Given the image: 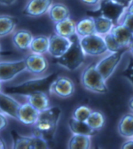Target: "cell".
Here are the masks:
<instances>
[{
    "label": "cell",
    "instance_id": "6da1fadb",
    "mask_svg": "<svg viewBox=\"0 0 133 149\" xmlns=\"http://www.w3.org/2000/svg\"><path fill=\"white\" fill-rule=\"evenodd\" d=\"M60 117L61 109L59 107H50L41 112L37 122L33 126V134L41 135L47 141L52 140L57 132Z\"/></svg>",
    "mask_w": 133,
    "mask_h": 149
},
{
    "label": "cell",
    "instance_id": "7a4b0ae2",
    "mask_svg": "<svg viewBox=\"0 0 133 149\" xmlns=\"http://www.w3.org/2000/svg\"><path fill=\"white\" fill-rule=\"evenodd\" d=\"M71 40V47L60 58L57 59V63L67 70L75 71L84 64L86 55L82 50L78 37L75 35Z\"/></svg>",
    "mask_w": 133,
    "mask_h": 149
},
{
    "label": "cell",
    "instance_id": "3957f363",
    "mask_svg": "<svg viewBox=\"0 0 133 149\" xmlns=\"http://www.w3.org/2000/svg\"><path fill=\"white\" fill-rule=\"evenodd\" d=\"M81 84L85 90L96 94H106L108 86L96 64H90L83 70L81 75Z\"/></svg>",
    "mask_w": 133,
    "mask_h": 149
},
{
    "label": "cell",
    "instance_id": "277c9868",
    "mask_svg": "<svg viewBox=\"0 0 133 149\" xmlns=\"http://www.w3.org/2000/svg\"><path fill=\"white\" fill-rule=\"evenodd\" d=\"M80 44L85 54L89 56H100L108 52L104 37L98 34L79 38Z\"/></svg>",
    "mask_w": 133,
    "mask_h": 149
},
{
    "label": "cell",
    "instance_id": "5b68a950",
    "mask_svg": "<svg viewBox=\"0 0 133 149\" xmlns=\"http://www.w3.org/2000/svg\"><path fill=\"white\" fill-rule=\"evenodd\" d=\"M123 55V52L120 51L109 52L108 55L103 57L96 63L97 70L106 81L111 78L117 67L118 66Z\"/></svg>",
    "mask_w": 133,
    "mask_h": 149
},
{
    "label": "cell",
    "instance_id": "8992f818",
    "mask_svg": "<svg viewBox=\"0 0 133 149\" xmlns=\"http://www.w3.org/2000/svg\"><path fill=\"white\" fill-rule=\"evenodd\" d=\"M75 92V84L71 79L66 76H59L49 86V93L61 98H68Z\"/></svg>",
    "mask_w": 133,
    "mask_h": 149
},
{
    "label": "cell",
    "instance_id": "52a82bcc",
    "mask_svg": "<svg viewBox=\"0 0 133 149\" xmlns=\"http://www.w3.org/2000/svg\"><path fill=\"white\" fill-rule=\"evenodd\" d=\"M26 70L24 59L13 61H0V81L9 82Z\"/></svg>",
    "mask_w": 133,
    "mask_h": 149
},
{
    "label": "cell",
    "instance_id": "ba28073f",
    "mask_svg": "<svg viewBox=\"0 0 133 149\" xmlns=\"http://www.w3.org/2000/svg\"><path fill=\"white\" fill-rule=\"evenodd\" d=\"M99 8L102 15L111 19L117 24L125 12L127 6L125 4L111 0H101Z\"/></svg>",
    "mask_w": 133,
    "mask_h": 149
},
{
    "label": "cell",
    "instance_id": "9c48e42d",
    "mask_svg": "<svg viewBox=\"0 0 133 149\" xmlns=\"http://www.w3.org/2000/svg\"><path fill=\"white\" fill-rule=\"evenodd\" d=\"M72 44V40L59 34H51L49 36V46L48 53L55 59H59L66 52Z\"/></svg>",
    "mask_w": 133,
    "mask_h": 149
},
{
    "label": "cell",
    "instance_id": "30bf717a",
    "mask_svg": "<svg viewBox=\"0 0 133 149\" xmlns=\"http://www.w3.org/2000/svg\"><path fill=\"white\" fill-rule=\"evenodd\" d=\"M26 70L34 75H42L49 68V62L41 54L31 53L24 58Z\"/></svg>",
    "mask_w": 133,
    "mask_h": 149
},
{
    "label": "cell",
    "instance_id": "8fae6325",
    "mask_svg": "<svg viewBox=\"0 0 133 149\" xmlns=\"http://www.w3.org/2000/svg\"><path fill=\"white\" fill-rule=\"evenodd\" d=\"M53 0H28L22 13L29 17H39L49 12Z\"/></svg>",
    "mask_w": 133,
    "mask_h": 149
},
{
    "label": "cell",
    "instance_id": "7c38bea8",
    "mask_svg": "<svg viewBox=\"0 0 133 149\" xmlns=\"http://www.w3.org/2000/svg\"><path fill=\"white\" fill-rule=\"evenodd\" d=\"M40 112L30 103L26 102L20 105L18 110V120L25 126L33 127L39 117Z\"/></svg>",
    "mask_w": 133,
    "mask_h": 149
},
{
    "label": "cell",
    "instance_id": "4fadbf2b",
    "mask_svg": "<svg viewBox=\"0 0 133 149\" xmlns=\"http://www.w3.org/2000/svg\"><path fill=\"white\" fill-rule=\"evenodd\" d=\"M21 103L17 101L10 95L0 92V110L7 116L18 120V110Z\"/></svg>",
    "mask_w": 133,
    "mask_h": 149
},
{
    "label": "cell",
    "instance_id": "5bb4252c",
    "mask_svg": "<svg viewBox=\"0 0 133 149\" xmlns=\"http://www.w3.org/2000/svg\"><path fill=\"white\" fill-rule=\"evenodd\" d=\"M110 33L122 49L128 48L133 39L132 32L121 24L114 25Z\"/></svg>",
    "mask_w": 133,
    "mask_h": 149
},
{
    "label": "cell",
    "instance_id": "9a60e30c",
    "mask_svg": "<svg viewBox=\"0 0 133 149\" xmlns=\"http://www.w3.org/2000/svg\"><path fill=\"white\" fill-rule=\"evenodd\" d=\"M34 36L31 31L25 29L15 31L12 36V42L18 50H29Z\"/></svg>",
    "mask_w": 133,
    "mask_h": 149
},
{
    "label": "cell",
    "instance_id": "2e32d148",
    "mask_svg": "<svg viewBox=\"0 0 133 149\" xmlns=\"http://www.w3.org/2000/svg\"><path fill=\"white\" fill-rule=\"evenodd\" d=\"M27 102L38 111L43 112L50 108V102L46 94L41 91H35L26 95Z\"/></svg>",
    "mask_w": 133,
    "mask_h": 149
},
{
    "label": "cell",
    "instance_id": "e0dca14e",
    "mask_svg": "<svg viewBox=\"0 0 133 149\" xmlns=\"http://www.w3.org/2000/svg\"><path fill=\"white\" fill-rule=\"evenodd\" d=\"M54 33L60 36L71 39L76 34V23L72 19L67 18L54 24Z\"/></svg>",
    "mask_w": 133,
    "mask_h": 149
},
{
    "label": "cell",
    "instance_id": "ac0fdd59",
    "mask_svg": "<svg viewBox=\"0 0 133 149\" xmlns=\"http://www.w3.org/2000/svg\"><path fill=\"white\" fill-rule=\"evenodd\" d=\"M96 34L94 17H86L76 23V34L78 38Z\"/></svg>",
    "mask_w": 133,
    "mask_h": 149
},
{
    "label": "cell",
    "instance_id": "d6986e66",
    "mask_svg": "<svg viewBox=\"0 0 133 149\" xmlns=\"http://www.w3.org/2000/svg\"><path fill=\"white\" fill-rule=\"evenodd\" d=\"M68 127L72 134L86 135L89 137H93L97 132L96 130L89 127L86 122L79 121L72 117L68 121Z\"/></svg>",
    "mask_w": 133,
    "mask_h": 149
},
{
    "label": "cell",
    "instance_id": "ffe728a7",
    "mask_svg": "<svg viewBox=\"0 0 133 149\" xmlns=\"http://www.w3.org/2000/svg\"><path fill=\"white\" fill-rule=\"evenodd\" d=\"M48 14L49 19L54 24L70 18L71 17L69 9L63 3H53L49 9Z\"/></svg>",
    "mask_w": 133,
    "mask_h": 149
},
{
    "label": "cell",
    "instance_id": "44dd1931",
    "mask_svg": "<svg viewBox=\"0 0 133 149\" xmlns=\"http://www.w3.org/2000/svg\"><path fill=\"white\" fill-rule=\"evenodd\" d=\"M118 132L126 139L133 137V114L127 113L121 116L118 125Z\"/></svg>",
    "mask_w": 133,
    "mask_h": 149
},
{
    "label": "cell",
    "instance_id": "7402d4cb",
    "mask_svg": "<svg viewBox=\"0 0 133 149\" xmlns=\"http://www.w3.org/2000/svg\"><path fill=\"white\" fill-rule=\"evenodd\" d=\"M18 25V18L10 15H0V38L15 31Z\"/></svg>",
    "mask_w": 133,
    "mask_h": 149
},
{
    "label": "cell",
    "instance_id": "603a6c76",
    "mask_svg": "<svg viewBox=\"0 0 133 149\" xmlns=\"http://www.w3.org/2000/svg\"><path fill=\"white\" fill-rule=\"evenodd\" d=\"M49 37L46 35H38L34 37L30 46V51L32 53L44 55L49 51Z\"/></svg>",
    "mask_w": 133,
    "mask_h": 149
},
{
    "label": "cell",
    "instance_id": "cb8c5ba5",
    "mask_svg": "<svg viewBox=\"0 0 133 149\" xmlns=\"http://www.w3.org/2000/svg\"><path fill=\"white\" fill-rule=\"evenodd\" d=\"M92 137L86 135L72 134L67 143L68 149H89L92 147Z\"/></svg>",
    "mask_w": 133,
    "mask_h": 149
},
{
    "label": "cell",
    "instance_id": "d4e9b609",
    "mask_svg": "<svg viewBox=\"0 0 133 149\" xmlns=\"http://www.w3.org/2000/svg\"><path fill=\"white\" fill-rule=\"evenodd\" d=\"M94 20H95L96 34L102 36H105L106 34H109L113 26L115 25L114 22L111 19L102 14L98 17H94Z\"/></svg>",
    "mask_w": 133,
    "mask_h": 149
},
{
    "label": "cell",
    "instance_id": "484cf974",
    "mask_svg": "<svg viewBox=\"0 0 133 149\" xmlns=\"http://www.w3.org/2000/svg\"><path fill=\"white\" fill-rule=\"evenodd\" d=\"M86 123L91 128L96 131H99L104 127L105 123H106V117L104 113L100 111L92 110L89 118L87 119Z\"/></svg>",
    "mask_w": 133,
    "mask_h": 149
},
{
    "label": "cell",
    "instance_id": "4316f807",
    "mask_svg": "<svg viewBox=\"0 0 133 149\" xmlns=\"http://www.w3.org/2000/svg\"><path fill=\"white\" fill-rule=\"evenodd\" d=\"M92 109L87 105H79L72 113L71 117L79 121H84L86 122L87 119L89 118L90 113H92Z\"/></svg>",
    "mask_w": 133,
    "mask_h": 149
},
{
    "label": "cell",
    "instance_id": "83f0119b",
    "mask_svg": "<svg viewBox=\"0 0 133 149\" xmlns=\"http://www.w3.org/2000/svg\"><path fill=\"white\" fill-rule=\"evenodd\" d=\"M32 136L17 135L13 139V148L14 149H32Z\"/></svg>",
    "mask_w": 133,
    "mask_h": 149
},
{
    "label": "cell",
    "instance_id": "f1b7e54d",
    "mask_svg": "<svg viewBox=\"0 0 133 149\" xmlns=\"http://www.w3.org/2000/svg\"><path fill=\"white\" fill-rule=\"evenodd\" d=\"M32 149H49L50 148L49 141L41 135H32Z\"/></svg>",
    "mask_w": 133,
    "mask_h": 149
},
{
    "label": "cell",
    "instance_id": "f546056e",
    "mask_svg": "<svg viewBox=\"0 0 133 149\" xmlns=\"http://www.w3.org/2000/svg\"><path fill=\"white\" fill-rule=\"evenodd\" d=\"M104 37V40L106 42V48L108 50V52H114L121 51L122 48H121L119 44L117 42L114 38L112 36V34L111 33L106 34Z\"/></svg>",
    "mask_w": 133,
    "mask_h": 149
},
{
    "label": "cell",
    "instance_id": "4dcf8cb0",
    "mask_svg": "<svg viewBox=\"0 0 133 149\" xmlns=\"http://www.w3.org/2000/svg\"><path fill=\"white\" fill-rule=\"evenodd\" d=\"M118 24H121L124 26H125L128 29H129L133 33V14L131 13L128 12L125 10V12L124 13L122 17L119 20Z\"/></svg>",
    "mask_w": 133,
    "mask_h": 149
},
{
    "label": "cell",
    "instance_id": "1f68e13d",
    "mask_svg": "<svg viewBox=\"0 0 133 149\" xmlns=\"http://www.w3.org/2000/svg\"><path fill=\"white\" fill-rule=\"evenodd\" d=\"M6 116H7L0 112V131H2L3 130L6 129L7 127L8 120Z\"/></svg>",
    "mask_w": 133,
    "mask_h": 149
},
{
    "label": "cell",
    "instance_id": "d6a6232c",
    "mask_svg": "<svg viewBox=\"0 0 133 149\" xmlns=\"http://www.w3.org/2000/svg\"><path fill=\"white\" fill-rule=\"evenodd\" d=\"M101 0H81V2L85 5L91 7H96L99 6Z\"/></svg>",
    "mask_w": 133,
    "mask_h": 149
},
{
    "label": "cell",
    "instance_id": "836d02e7",
    "mask_svg": "<svg viewBox=\"0 0 133 149\" xmlns=\"http://www.w3.org/2000/svg\"><path fill=\"white\" fill-rule=\"evenodd\" d=\"M121 149H133V137L128 138L121 146Z\"/></svg>",
    "mask_w": 133,
    "mask_h": 149
},
{
    "label": "cell",
    "instance_id": "e575fe53",
    "mask_svg": "<svg viewBox=\"0 0 133 149\" xmlns=\"http://www.w3.org/2000/svg\"><path fill=\"white\" fill-rule=\"evenodd\" d=\"M18 0H0V5L6 6H10L14 4Z\"/></svg>",
    "mask_w": 133,
    "mask_h": 149
},
{
    "label": "cell",
    "instance_id": "d590c367",
    "mask_svg": "<svg viewBox=\"0 0 133 149\" xmlns=\"http://www.w3.org/2000/svg\"><path fill=\"white\" fill-rule=\"evenodd\" d=\"M126 10L128 11V12L131 13H132L133 14V0L130 3H129V5L127 6V8H126Z\"/></svg>",
    "mask_w": 133,
    "mask_h": 149
},
{
    "label": "cell",
    "instance_id": "8d00e7d4",
    "mask_svg": "<svg viewBox=\"0 0 133 149\" xmlns=\"http://www.w3.org/2000/svg\"><path fill=\"white\" fill-rule=\"evenodd\" d=\"M128 108H129V109L133 113V96L129 99V101H128Z\"/></svg>",
    "mask_w": 133,
    "mask_h": 149
},
{
    "label": "cell",
    "instance_id": "74e56055",
    "mask_svg": "<svg viewBox=\"0 0 133 149\" xmlns=\"http://www.w3.org/2000/svg\"><path fill=\"white\" fill-rule=\"evenodd\" d=\"M6 148H7V147H6V144L5 141L0 137V149H4Z\"/></svg>",
    "mask_w": 133,
    "mask_h": 149
},
{
    "label": "cell",
    "instance_id": "f35d334b",
    "mask_svg": "<svg viewBox=\"0 0 133 149\" xmlns=\"http://www.w3.org/2000/svg\"><path fill=\"white\" fill-rule=\"evenodd\" d=\"M128 49L129 52L131 53V55L133 56V39L132 41V42L130 43V45H129V46L128 47Z\"/></svg>",
    "mask_w": 133,
    "mask_h": 149
},
{
    "label": "cell",
    "instance_id": "ab89813d",
    "mask_svg": "<svg viewBox=\"0 0 133 149\" xmlns=\"http://www.w3.org/2000/svg\"><path fill=\"white\" fill-rule=\"evenodd\" d=\"M111 1H114V2H117V3H122V4H125V5L127 6L125 3V0H111Z\"/></svg>",
    "mask_w": 133,
    "mask_h": 149
},
{
    "label": "cell",
    "instance_id": "60d3db41",
    "mask_svg": "<svg viewBox=\"0 0 133 149\" xmlns=\"http://www.w3.org/2000/svg\"><path fill=\"white\" fill-rule=\"evenodd\" d=\"M132 1V0H125V3H126V5H127V6L129 5V3H130Z\"/></svg>",
    "mask_w": 133,
    "mask_h": 149
},
{
    "label": "cell",
    "instance_id": "b9f144b4",
    "mask_svg": "<svg viewBox=\"0 0 133 149\" xmlns=\"http://www.w3.org/2000/svg\"><path fill=\"white\" fill-rule=\"evenodd\" d=\"M2 84H3V82H2V81H0V92L2 91Z\"/></svg>",
    "mask_w": 133,
    "mask_h": 149
},
{
    "label": "cell",
    "instance_id": "7bdbcfd3",
    "mask_svg": "<svg viewBox=\"0 0 133 149\" xmlns=\"http://www.w3.org/2000/svg\"><path fill=\"white\" fill-rule=\"evenodd\" d=\"M1 53H2V45H1V43H0V56H1Z\"/></svg>",
    "mask_w": 133,
    "mask_h": 149
},
{
    "label": "cell",
    "instance_id": "ee69618b",
    "mask_svg": "<svg viewBox=\"0 0 133 149\" xmlns=\"http://www.w3.org/2000/svg\"><path fill=\"white\" fill-rule=\"evenodd\" d=\"M0 112H1V110H0ZM1 113H2V112H1Z\"/></svg>",
    "mask_w": 133,
    "mask_h": 149
}]
</instances>
